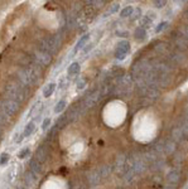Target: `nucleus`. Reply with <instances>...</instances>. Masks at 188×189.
<instances>
[{"label": "nucleus", "mask_w": 188, "mask_h": 189, "mask_svg": "<svg viewBox=\"0 0 188 189\" xmlns=\"http://www.w3.org/2000/svg\"><path fill=\"white\" fill-rule=\"evenodd\" d=\"M18 77L23 86H33L41 78V71L37 66H29L18 72Z\"/></svg>", "instance_id": "f257e3e1"}, {"label": "nucleus", "mask_w": 188, "mask_h": 189, "mask_svg": "<svg viewBox=\"0 0 188 189\" xmlns=\"http://www.w3.org/2000/svg\"><path fill=\"white\" fill-rule=\"evenodd\" d=\"M5 93L8 99L10 100H14L19 103L20 101H23L27 96V90L23 85H19V83H14V82H10L8 83V86L5 87Z\"/></svg>", "instance_id": "f03ea898"}, {"label": "nucleus", "mask_w": 188, "mask_h": 189, "mask_svg": "<svg viewBox=\"0 0 188 189\" xmlns=\"http://www.w3.org/2000/svg\"><path fill=\"white\" fill-rule=\"evenodd\" d=\"M60 44H61L60 37H48V38H44V39L41 42L39 47H41V51L52 55L58 51Z\"/></svg>", "instance_id": "7ed1b4c3"}, {"label": "nucleus", "mask_w": 188, "mask_h": 189, "mask_svg": "<svg viewBox=\"0 0 188 189\" xmlns=\"http://www.w3.org/2000/svg\"><path fill=\"white\" fill-rule=\"evenodd\" d=\"M0 110H2L5 115L9 117V116H13L18 112L19 110V103L14 100H10V99H5L2 103H0Z\"/></svg>", "instance_id": "20e7f679"}, {"label": "nucleus", "mask_w": 188, "mask_h": 189, "mask_svg": "<svg viewBox=\"0 0 188 189\" xmlns=\"http://www.w3.org/2000/svg\"><path fill=\"white\" fill-rule=\"evenodd\" d=\"M130 52V43L128 41H121L116 44V52H115V55H116V58L123 61L126 58V55L128 53Z\"/></svg>", "instance_id": "39448f33"}, {"label": "nucleus", "mask_w": 188, "mask_h": 189, "mask_svg": "<svg viewBox=\"0 0 188 189\" xmlns=\"http://www.w3.org/2000/svg\"><path fill=\"white\" fill-rule=\"evenodd\" d=\"M34 59L39 66H48L52 61V55L43 51H37L34 53Z\"/></svg>", "instance_id": "423d86ee"}, {"label": "nucleus", "mask_w": 188, "mask_h": 189, "mask_svg": "<svg viewBox=\"0 0 188 189\" xmlns=\"http://www.w3.org/2000/svg\"><path fill=\"white\" fill-rule=\"evenodd\" d=\"M155 18H157V14L155 13H153V11H149L146 15H144L143 16V19H141V28H148L149 25H152V23L155 20Z\"/></svg>", "instance_id": "0eeeda50"}, {"label": "nucleus", "mask_w": 188, "mask_h": 189, "mask_svg": "<svg viewBox=\"0 0 188 189\" xmlns=\"http://www.w3.org/2000/svg\"><path fill=\"white\" fill-rule=\"evenodd\" d=\"M46 158H47V149H46L44 145H42V146H39L38 149H37L35 154H34V159L38 163H43L46 160Z\"/></svg>", "instance_id": "6e6552de"}, {"label": "nucleus", "mask_w": 188, "mask_h": 189, "mask_svg": "<svg viewBox=\"0 0 188 189\" xmlns=\"http://www.w3.org/2000/svg\"><path fill=\"white\" fill-rule=\"evenodd\" d=\"M88 39H90V34H83L78 39V42L76 43V47H74V49H73V54H76L80 49H82L86 46V43L88 42Z\"/></svg>", "instance_id": "1a4fd4ad"}, {"label": "nucleus", "mask_w": 188, "mask_h": 189, "mask_svg": "<svg viewBox=\"0 0 188 189\" xmlns=\"http://www.w3.org/2000/svg\"><path fill=\"white\" fill-rule=\"evenodd\" d=\"M29 166H30V172L34 174V175H38L41 172H42V168H41V163H38L34 158L29 161Z\"/></svg>", "instance_id": "9d476101"}, {"label": "nucleus", "mask_w": 188, "mask_h": 189, "mask_svg": "<svg viewBox=\"0 0 188 189\" xmlns=\"http://www.w3.org/2000/svg\"><path fill=\"white\" fill-rule=\"evenodd\" d=\"M134 38L137 41H144L145 38H146V30L141 27H138L134 32Z\"/></svg>", "instance_id": "9b49d317"}, {"label": "nucleus", "mask_w": 188, "mask_h": 189, "mask_svg": "<svg viewBox=\"0 0 188 189\" xmlns=\"http://www.w3.org/2000/svg\"><path fill=\"white\" fill-rule=\"evenodd\" d=\"M78 72H80V63L78 62H73L68 66V69H67L68 76H76V74H78Z\"/></svg>", "instance_id": "f8f14e48"}, {"label": "nucleus", "mask_w": 188, "mask_h": 189, "mask_svg": "<svg viewBox=\"0 0 188 189\" xmlns=\"http://www.w3.org/2000/svg\"><path fill=\"white\" fill-rule=\"evenodd\" d=\"M167 180L172 184L177 183L179 180V172L178 170H172V172H169L168 175H167Z\"/></svg>", "instance_id": "ddd939ff"}, {"label": "nucleus", "mask_w": 188, "mask_h": 189, "mask_svg": "<svg viewBox=\"0 0 188 189\" xmlns=\"http://www.w3.org/2000/svg\"><path fill=\"white\" fill-rule=\"evenodd\" d=\"M54 90H56V83H53V82L48 83V85L44 87V90H43V96H44L46 99H48L49 96H52V94H53Z\"/></svg>", "instance_id": "4468645a"}, {"label": "nucleus", "mask_w": 188, "mask_h": 189, "mask_svg": "<svg viewBox=\"0 0 188 189\" xmlns=\"http://www.w3.org/2000/svg\"><path fill=\"white\" fill-rule=\"evenodd\" d=\"M34 130H35V124H34L33 121L28 122L27 126H25V129H24V132H23L24 138H25V136H30V135L33 134V132H34Z\"/></svg>", "instance_id": "2eb2a0df"}, {"label": "nucleus", "mask_w": 188, "mask_h": 189, "mask_svg": "<svg viewBox=\"0 0 188 189\" xmlns=\"http://www.w3.org/2000/svg\"><path fill=\"white\" fill-rule=\"evenodd\" d=\"M133 11H134L133 7H125V8H123L120 10V16L121 18H128V16H130L131 14H133Z\"/></svg>", "instance_id": "dca6fc26"}, {"label": "nucleus", "mask_w": 188, "mask_h": 189, "mask_svg": "<svg viewBox=\"0 0 188 189\" xmlns=\"http://www.w3.org/2000/svg\"><path fill=\"white\" fill-rule=\"evenodd\" d=\"M66 106H67V102H66L65 100L58 101L57 105H56V107H54V112H56V113H61V112L66 108Z\"/></svg>", "instance_id": "f3484780"}, {"label": "nucleus", "mask_w": 188, "mask_h": 189, "mask_svg": "<svg viewBox=\"0 0 188 189\" xmlns=\"http://www.w3.org/2000/svg\"><path fill=\"white\" fill-rule=\"evenodd\" d=\"M10 159V155L8 153H3L2 155H0V166H4Z\"/></svg>", "instance_id": "a211bd4d"}, {"label": "nucleus", "mask_w": 188, "mask_h": 189, "mask_svg": "<svg viewBox=\"0 0 188 189\" xmlns=\"http://www.w3.org/2000/svg\"><path fill=\"white\" fill-rule=\"evenodd\" d=\"M29 153H30L29 147H24V149H22L19 151V153H18V158H19V159H24V158H27L29 155Z\"/></svg>", "instance_id": "6ab92c4d"}, {"label": "nucleus", "mask_w": 188, "mask_h": 189, "mask_svg": "<svg viewBox=\"0 0 188 189\" xmlns=\"http://www.w3.org/2000/svg\"><path fill=\"white\" fill-rule=\"evenodd\" d=\"M167 27H168V22H162V23H159V24L155 27V32H157V33H160V32H163Z\"/></svg>", "instance_id": "aec40b11"}, {"label": "nucleus", "mask_w": 188, "mask_h": 189, "mask_svg": "<svg viewBox=\"0 0 188 189\" xmlns=\"http://www.w3.org/2000/svg\"><path fill=\"white\" fill-rule=\"evenodd\" d=\"M39 106H42V103H41V102H37V103H34V105H33V107H32V110L29 111V116H33L34 113H35V111L39 108Z\"/></svg>", "instance_id": "412c9836"}, {"label": "nucleus", "mask_w": 188, "mask_h": 189, "mask_svg": "<svg viewBox=\"0 0 188 189\" xmlns=\"http://www.w3.org/2000/svg\"><path fill=\"white\" fill-rule=\"evenodd\" d=\"M7 120H8V116L5 115L2 110H0V126H3L7 122Z\"/></svg>", "instance_id": "4be33fe9"}, {"label": "nucleus", "mask_w": 188, "mask_h": 189, "mask_svg": "<svg viewBox=\"0 0 188 189\" xmlns=\"http://www.w3.org/2000/svg\"><path fill=\"white\" fill-rule=\"evenodd\" d=\"M49 125H51V119H49V117L44 119L43 122H42V130H47V129L49 127Z\"/></svg>", "instance_id": "5701e85b"}, {"label": "nucleus", "mask_w": 188, "mask_h": 189, "mask_svg": "<svg viewBox=\"0 0 188 189\" xmlns=\"http://www.w3.org/2000/svg\"><path fill=\"white\" fill-rule=\"evenodd\" d=\"M118 10H119V4H118V3H115V4H112V7H110V9H109V13L114 14V13H116Z\"/></svg>", "instance_id": "b1692460"}, {"label": "nucleus", "mask_w": 188, "mask_h": 189, "mask_svg": "<svg viewBox=\"0 0 188 189\" xmlns=\"http://www.w3.org/2000/svg\"><path fill=\"white\" fill-rule=\"evenodd\" d=\"M85 85H86V81L82 78L81 81H78V82H77V90H82V88L85 87Z\"/></svg>", "instance_id": "393cba45"}, {"label": "nucleus", "mask_w": 188, "mask_h": 189, "mask_svg": "<svg viewBox=\"0 0 188 189\" xmlns=\"http://www.w3.org/2000/svg\"><path fill=\"white\" fill-rule=\"evenodd\" d=\"M153 4H154V7H155V8H163V7H164L167 3H165L164 0H163V2H154Z\"/></svg>", "instance_id": "a878e982"}, {"label": "nucleus", "mask_w": 188, "mask_h": 189, "mask_svg": "<svg viewBox=\"0 0 188 189\" xmlns=\"http://www.w3.org/2000/svg\"><path fill=\"white\" fill-rule=\"evenodd\" d=\"M134 11H135V14H134V18H133V20H135V19H137V18H139V16H140V13H141V9H140V8H137V9L134 10Z\"/></svg>", "instance_id": "bb28decb"}, {"label": "nucleus", "mask_w": 188, "mask_h": 189, "mask_svg": "<svg viewBox=\"0 0 188 189\" xmlns=\"http://www.w3.org/2000/svg\"><path fill=\"white\" fill-rule=\"evenodd\" d=\"M23 139H24V135H23V134H20V135H18V138L15 139V143H16V144H20V143L23 141Z\"/></svg>", "instance_id": "cd10ccee"}, {"label": "nucleus", "mask_w": 188, "mask_h": 189, "mask_svg": "<svg viewBox=\"0 0 188 189\" xmlns=\"http://www.w3.org/2000/svg\"><path fill=\"white\" fill-rule=\"evenodd\" d=\"M87 46H88V47H86V48L83 49V53H87V52H88L90 49H92V46H93V44H92V43H88Z\"/></svg>", "instance_id": "c85d7f7f"}, {"label": "nucleus", "mask_w": 188, "mask_h": 189, "mask_svg": "<svg viewBox=\"0 0 188 189\" xmlns=\"http://www.w3.org/2000/svg\"><path fill=\"white\" fill-rule=\"evenodd\" d=\"M184 34H186V35H188V28H187V29H184Z\"/></svg>", "instance_id": "c756f323"}, {"label": "nucleus", "mask_w": 188, "mask_h": 189, "mask_svg": "<svg viewBox=\"0 0 188 189\" xmlns=\"http://www.w3.org/2000/svg\"><path fill=\"white\" fill-rule=\"evenodd\" d=\"M0 136H2V126H0Z\"/></svg>", "instance_id": "7c9ffc66"}]
</instances>
